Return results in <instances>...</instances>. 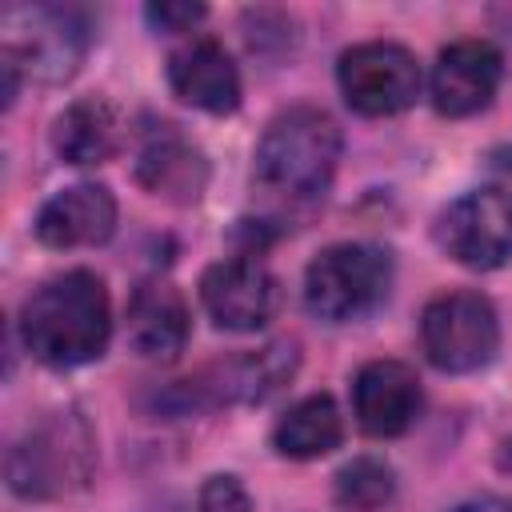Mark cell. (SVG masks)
Instances as JSON below:
<instances>
[{"label": "cell", "instance_id": "8fae6325", "mask_svg": "<svg viewBox=\"0 0 512 512\" xmlns=\"http://www.w3.org/2000/svg\"><path fill=\"white\" fill-rule=\"evenodd\" d=\"M504 76V60L488 40H456L432 64V104L440 116H472L488 108Z\"/></svg>", "mask_w": 512, "mask_h": 512}, {"label": "cell", "instance_id": "9a60e30c", "mask_svg": "<svg viewBox=\"0 0 512 512\" xmlns=\"http://www.w3.org/2000/svg\"><path fill=\"white\" fill-rule=\"evenodd\" d=\"M128 344L144 360H176L188 344V304L164 280H144L128 300Z\"/></svg>", "mask_w": 512, "mask_h": 512}, {"label": "cell", "instance_id": "5b68a950", "mask_svg": "<svg viewBox=\"0 0 512 512\" xmlns=\"http://www.w3.org/2000/svg\"><path fill=\"white\" fill-rule=\"evenodd\" d=\"M88 52V20L60 4H16L4 12V56L44 84L68 80Z\"/></svg>", "mask_w": 512, "mask_h": 512}, {"label": "cell", "instance_id": "52a82bcc", "mask_svg": "<svg viewBox=\"0 0 512 512\" xmlns=\"http://www.w3.org/2000/svg\"><path fill=\"white\" fill-rule=\"evenodd\" d=\"M436 240L464 268H500L512 256V192L496 184L464 192L440 212Z\"/></svg>", "mask_w": 512, "mask_h": 512}, {"label": "cell", "instance_id": "4fadbf2b", "mask_svg": "<svg viewBox=\"0 0 512 512\" xmlns=\"http://www.w3.org/2000/svg\"><path fill=\"white\" fill-rule=\"evenodd\" d=\"M116 228V200L104 184H72L36 212V240L48 248H92Z\"/></svg>", "mask_w": 512, "mask_h": 512}, {"label": "cell", "instance_id": "9c48e42d", "mask_svg": "<svg viewBox=\"0 0 512 512\" xmlns=\"http://www.w3.org/2000/svg\"><path fill=\"white\" fill-rule=\"evenodd\" d=\"M276 276L256 256H228L200 280V300L216 328L256 332L276 312Z\"/></svg>", "mask_w": 512, "mask_h": 512}, {"label": "cell", "instance_id": "2e32d148", "mask_svg": "<svg viewBox=\"0 0 512 512\" xmlns=\"http://www.w3.org/2000/svg\"><path fill=\"white\" fill-rule=\"evenodd\" d=\"M136 180L168 204H192L208 184V164L172 124H164L144 140L136 160Z\"/></svg>", "mask_w": 512, "mask_h": 512}, {"label": "cell", "instance_id": "ba28073f", "mask_svg": "<svg viewBox=\"0 0 512 512\" xmlns=\"http://www.w3.org/2000/svg\"><path fill=\"white\" fill-rule=\"evenodd\" d=\"M340 92L360 116H396L420 96V64L404 44L368 40L340 56Z\"/></svg>", "mask_w": 512, "mask_h": 512}, {"label": "cell", "instance_id": "ffe728a7", "mask_svg": "<svg viewBox=\"0 0 512 512\" xmlns=\"http://www.w3.org/2000/svg\"><path fill=\"white\" fill-rule=\"evenodd\" d=\"M200 512H252V500L236 476H212L200 488Z\"/></svg>", "mask_w": 512, "mask_h": 512}, {"label": "cell", "instance_id": "7402d4cb", "mask_svg": "<svg viewBox=\"0 0 512 512\" xmlns=\"http://www.w3.org/2000/svg\"><path fill=\"white\" fill-rule=\"evenodd\" d=\"M452 512H512V500L508 496H476V500L456 504Z\"/></svg>", "mask_w": 512, "mask_h": 512}, {"label": "cell", "instance_id": "7a4b0ae2", "mask_svg": "<svg viewBox=\"0 0 512 512\" xmlns=\"http://www.w3.org/2000/svg\"><path fill=\"white\" fill-rule=\"evenodd\" d=\"M340 160V128L324 108L296 104L268 120L260 144L252 180L288 204H304L328 192L332 172Z\"/></svg>", "mask_w": 512, "mask_h": 512}, {"label": "cell", "instance_id": "3957f363", "mask_svg": "<svg viewBox=\"0 0 512 512\" xmlns=\"http://www.w3.org/2000/svg\"><path fill=\"white\" fill-rule=\"evenodd\" d=\"M92 436L80 416L56 412L28 428L8 452V488L24 500L72 492L92 472Z\"/></svg>", "mask_w": 512, "mask_h": 512}, {"label": "cell", "instance_id": "ac0fdd59", "mask_svg": "<svg viewBox=\"0 0 512 512\" xmlns=\"http://www.w3.org/2000/svg\"><path fill=\"white\" fill-rule=\"evenodd\" d=\"M344 436V420H340V408L332 396L316 392V396H304L296 400L272 428V444L280 456L288 460H316V456H328Z\"/></svg>", "mask_w": 512, "mask_h": 512}, {"label": "cell", "instance_id": "30bf717a", "mask_svg": "<svg viewBox=\"0 0 512 512\" xmlns=\"http://www.w3.org/2000/svg\"><path fill=\"white\" fill-rule=\"evenodd\" d=\"M424 404L420 376L404 360H368L352 380V412L368 436H400L416 424Z\"/></svg>", "mask_w": 512, "mask_h": 512}, {"label": "cell", "instance_id": "d6986e66", "mask_svg": "<svg viewBox=\"0 0 512 512\" xmlns=\"http://www.w3.org/2000/svg\"><path fill=\"white\" fill-rule=\"evenodd\" d=\"M396 492V476L380 456H356L336 472V500L352 512L384 508Z\"/></svg>", "mask_w": 512, "mask_h": 512}, {"label": "cell", "instance_id": "5bb4252c", "mask_svg": "<svg viewBox=\"0 0 512 512\" xmlns=\"http://www.w3.org/2000/svg\"><path fill=\"white\" fill-rule=\"evenodd\" d=\"M296 372V344L292 340H276L264 344L256 352H240L216 368H208L188 392H208V404L220 400H240V404H260L268 400L288 376Z\"/></svg>", "mask_w": 512, "mask_h": 512}, {"label": "cell", "instance_id": "603a6c76", "mask_svg": "<svg viewBox=\"0 0 512 512\" xmlns=\"http://www.w3.org/2000/svg\"><path fill=\"white\" fill-rule=\"evenodd\" d=\"M496 168H504V172H512V148H504V152H496Z\"/></svg>", "mask_w": 512, "mask_h": 512}, {"label": "cell", "instance_id": "e0dca14e", "mask_svg": "<svg viewBox=\"0 0 512 512\" xmlns=\"http://www.w3.org/2000/svg\"><path fill=\"white\" fill-rule=\"evenodd\" d=\"M120 144H124V120L104 96L72 100L52 124V148L60 152V160H68L76 168L112 160L120 152Z\"/></svg>", "mask_w": 512, "mask_h": 512}, {"label": "cell", "instance_id": "44dd1931", "mask_svg": "<svg viewBox=\"0 0 512 512\" xmlns=\"http://www.w3.org/2000/svg\"><path fill=\"white\" fill-rule=\"evenodd\" d=\"M148 24L160 32H188L196 20H204V4H180V0H160L144 8Z\"/></svg>", "mask_w": 512, "mask_h": 512}, {"label": "cell", "instance_id": "277c9868", "mask_svg": "<svg viewBox=\"0 0 512 512\" xmlns=\"http://www.w3.org/2000/svg\"><path fill=\"white\" fill-rule=\"evenodd\" d=\"M392 284V260L376 244H332L304 272V304L312 316L344 324L368 316Z\"/></svg>", "mask_w": 512, "mask_h": 512}, {"label": "cell", "instance_id": "7c38bea8", "mask_svg": "<svg viewBox=\"0 0 512 512\" xmlns=\"http://www.w3.org/2000/svg\"><path fill=\"white\" fill-rule=\"evenodd\" d=\"M168 84L184 104L212 116H224L240 104V72L212 36H196L168 56Z\"/></svg>", "mask_w": 512, "mask_h": 512}, {"label": "cell", "instance_id": "6da1fadb", "mask_svg": "<svg viewBox=\"0 0 512 512\" xmlns=\"http://www.w3.org/2000/svg\"><path fill=\"white\" fill-rule=\"evenodd\" d=\"M112 336L108 288L96 272L72 268L44 280L20 308V340L48 368H80L104 356Z\"/></svg>", "mask_w": 512, "mask_h": 512}, {"label": "cell", "instance_id": "8992f818", "mask_svg": "<svg viewBox=\"0 0 512 512\" xmlns=\"http://www.w3.org/2000/svg\"><path fill=\"white\" fill-rule=\"evenodd\" d=\"M420 344L440 372H476L500 348V320L480 292H440L420 312Z\"/></svg>", "mask_w": 512, "mask_h": 512}]
</instances>
